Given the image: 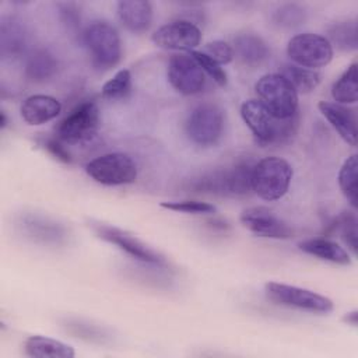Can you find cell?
Wrapping results in <instances>:
<instances>
[{
	"label": "cell",
	"instance_id": "obj_1",
	"mask_svg": "<svg viewBox=\"0 0 358 358\" xmlns=\"http://www.w3.org/2000/svg\"><path fill=\"white\" fill-rule=\"evenodd\" d=\"M241 116L257 143L263 145L284 143L294 134L298 115L291 119L274 116L259 99H249L241 106Z\"/></svg>",
	"mask_w": 358,
	"mask_h": 358
},
{
	"label": "cell",
	"instance_id": "obj_2",
	"mask_svg": "<svg viewBox=\"0 0 358 358\" xmlns=\"http://www.w3.org/2000/svg\"><path fill=\"white\" fill-rule=\"evenodd\" d=\"M252 169L249 162H239L194 178L187 189L220 196H246L252 190Z\"/></svg>",
	"mask_w": 358,
	"mask_h": 358
},
{
	"label": "cell",
	"instance_id": "obj_3",
	"mask_svg": "<svg viewBox=\"0 0 358 358\" xmlns=\"http://www.w3.org/2000/svg\"><path fill=\"white\" fill-rule=\"evenodd\" d=\"M291 179L292 168L288 161L266 157L253 165L252 190L263 200H278L287 193Z\"/></svg>",
	"mask_w": 358,
	"mask_h": 358
},
{
	"label": "cell",
	"instance_id": "obj_4",
	"mask_svg": "<svg viewBox=\"0 0 358 358\" xmlns=\"http://www.w3.org/2000/svg\"><path fill=\"white\" fill-rule=\"evenodd\" d=\"M259 101L277 117L291 119L298 115V92L280 73L266 74L255 85Z\"/></svg>",
	"mask_w": 358,
	"mask_h": 358
},
{
	"label": "cell",
	"instance_id": "obj_5",
	"mask_svg": "<svg viewBox=\"0 0 358 358\" xmlns=\"http://www.w3.org/2000/svg\"><path fill=\"white\" fill-rule=\"evenodd\" d=\"M83 41L91 55L92 63L98 69H110L120 62V36L109 22L94 21L90 24L83 34Z\"/></svg>",
	"mask_w": 358,
	"mask_h": 358
},
{
	"label": "cell",
	"instance_id": "obj_6",
	"mask_svg": "<svg viewBox=\"0 0 358 358\" xmlns=\"http://www.w3.org/2000/svg\"><path fill=\"white\" fill-rule=\"evenodd\" d=\"M99 126V110L95 102L84 101L77 105L56 127V138L66 144L90 141Z\"/></svg>",
	"mask_w": 358,
	"mask_h": 358
},
{
	"label": "cell",
	"instance_id": "obj_7",
	"mask_svg": "<svg viewBox=\"0 0 358 358\" xmlns=\"http://www.w3.org/2000/svg\"><path fill=\"white\" fill-rule=\"evenodd\" d=\"M85 172L95 182L106 186L129 185L137 178L134 161L123 152H109L94 158L85 165Z\"/></svg>",
	"mask_w": 358,
	"mask_h": 358
},
{
	"label": "cell",
	"instance_id": "obj_8",
	"mask_svg": "<svg viewBox=\"0 0 358 358\" xmlns=\"http://www.w3.org/2000/svg\"><path fill=\"white\" fill-rule=\"evenodd\" d=\"M287 55L294 64L315 70L331 62L333 46L326 36L305 32L289 39L287 45Z\"/></svg>",
	"mask_w": 358,
	"mask_h": 358
},
{
	"label": "cell",
	"instance_id": "obj_9",
	"mask_svg": "<svg viewBox=\"0 0 358 358\" xmlns=\"http://www.w3.org/2000/svg\"><path fill=\"white\" fill-rule=\"evenodd\" d=\"M224 127L222 110L214 103L197 105L186 120V134L190 141L197 145H214Z\"/></svg>",
	"mask_w": 358,
	"mask_h": 358
},
{
	"label": "cell",
	"instance_id": "obj_10",
	"mask_svg": "<svg viewBox=\"0 0 358 358\" xmlns=\"http://www.w3.org/2000/svg\"><path fill=\"white\" fill-rule=\"evenodd\" d=\"M264 291L271 301L284 306L317 313H327L333 309V302L327 296L295 285L271 281L264 285Z\"/></svg>",
	"mask_w": 358,
	"mask_h": 358
},
{
	"label": "cell",
	"instance_id": "obj_11",
	"mask_svg": "<svg viewBox=\"0 0 358 358\" xmlns=\"http://www.w3.org/2000/svg\"><path fill=\"white\" fill-rule=\"evenodd\" d=\"M166 76L171 85L183 95L199 94L206 87V74L189 53L172 55Z\"/></svg>",
	"mask_w": 358,
	"mask_h": 358
},
{
	"label": "cell",
	"instance_id": "obj_12",
	"mask_svg": "<svg viewBox=\"0 0 358 358\" xmlns=\"http://www.w3.org/2000/svg\"><path fill=\"white\" fill-rule=\"evenodd\" d=\"M92 229L95 231V234L102 238L103 241L116 245L119 249H122L123 252H126L127 255H130L131 257H134L136 260H140L143 263H148V264H154V266H166V260L165 257L155 252L154 249L148 248L144 242H141L140 239H137L136 236L130 235L126 231H122L119 228L106 225V224H99V222H94L92 224Z\"/></svg>",
	"mask_w": 358,
	"mask_h": 358
},
{
	"label": "cell",
	"instance_id": "obj_13",
	"mask_svg": "<svg viewBox=\"0 0 358 358\" xmlns=\"http://www.w3.org/2000/svg\"><path fill=\"white\" fill-rule=\"evenodd\" d=\"M151 39L162 49L192 52L201 41V31L190 20H178L159 27Z\"/></svg>",
	"mask_w": 358,
	"mask_h": 358
},
{
	"label": "cell",
	"instance_id": "obj_14",
	"mask_svg": "<svg viewBox=\"0 0 358 358\" xmlns=\"http://www.w3.org/2000/svg\"><path fill=\"white\" fill-rule=\"evenodd\" d=\"M242 225L252 234L263 238L288 239L294 235V229L266 207H250L241 214Z\"/></svg>",
	"mask_w": 358,
	"mask_h": 358
},
{
	"label": "cell",
	"instance_id": "obj_15",
	"mask_svg": "<svg viewBox=\"0 0 358 358\" xmlns=\"http://www.w3.org/2000/svg\"><path fill=\"white\" fill-rule=\"evenodd\" d=\"M317 108L345 143L350 145L357 144V117L352 109L327 101L319 102Z\"/></svg>",
	"mask_w": 358,
	"mask_h": 358
},
{
	"label": "cell",
	"instance_id": "obj_16",
	"mask_svg": "<svg viewBox=\"0 0 358 358\" xmlns=\"http://www.w3.org/2000/svg\"><path fill=\"white\" fill-rule=\"evenodd\" d=\"M117 17L122 25L130 32L140 34L150 28L152 21V7L145 0H120L116 4Z\"/></svg>",
	"mask_w": 358,
	"mask_h": 358
},
{
	"label": "cell",
	"instance_id": "obj_17",
	"mask_svg": "<svg viewBox=\"0 0 358 358\" xmlns=\"http://www.w3.org/2000/svg\"><path fill=\"white\" fill-rule=\"evenodd\" d=\"M20 112L28 124L39 126L55 119L62 112V105L53 96L38 94L25 98Z\"/></svg>",
	"mask_w": 358,
	"mask_h": 358
},
{
	"label": "cell",
	"instance_id": "obj_18",
	"mask_svg": "<svg viewBox=\"0 0 358 358\" xmlns=\"http://www.w3.org/2000/svg\"><path fill=\"white\" fill-rule=\"evenodd\" d=\"M232 50L234 56L246 66H259L270 56V49L264 39L250 32L235 36Z\"/></svg>",
	"mask_w": 358,
	"mask_h": 358
},
{
	"label": "cell",
	"instance_id": "obj_19",
	"mask_svg": "<svg viewBox=\"0 0 358 358\" xmlns=\"http://www.w3.org/2000/svg\"><path fill=\"white\" fill-rule=\"evenodd\" d=\"M27 46V31L14 17H3L0 22V53L4 59L20 56Z\"/></svg>",
	"mask_w": 358,
	"mask_h": 358
},
{
	"label": "cell",
	"instance_id": "obj_20",
	"mask_svg": "<svg viewBox=\"0 0 358 358\" xmlns=\"http://www.w3.org/2000/svg\"><path fill=\"white\" fill-rule=\"evenodd\" d=\"M298 248L302 252L322 260H327V262L343 264V266L351 264V257L348 252L343 246H340L337 242H333L326 238H313V239L302 241L298 243Z\"/></svg>",
	"mask_w": 358,
	"mask_h": 358
},
{
	"label": "cell",
	"instance_id": "obj_21",
	"mask_svg": "<svg viewBox=\"0 0 358 358\" xmlns=\"http://www.w3.org/2000/svg\"><path fill=\"white\" fill-rule=\"evenodd\" d=\"M21 225L31 238L45 243H59L66 236V231L60 224L43 217L27 215L22 218Z\"/></svg>",
	"mask_w": 358,
	"mask_h": 358
},
{
	"label": "cell",
	"instance_id": "obj_22",
	"mask_svg": "<svg viewBox=\"0 0 358 358\" xmlns=\"http://www.w3.org/2000/svg\"><path fill=\"white\" fill-rule=\"evenodd\" d=\"M25 352L35 358H73V347L43 336H31L25 340Z\"/></svg>",
	"mask_w": 358,
	"mask_h": 358
},
{
	"label": "cell",
	"instance_id": "obj_23",
	"mask_svg": "<svg viewBox=\"0 0 358 358\" xmlns=\"http://www.w3.org/2000/svg\"><path fill=\"white\" fill-rule=\"evenodd\" d=\"M57 70V60L46 49L35 50L27 60L25 74L29 80L42 83L55 76Z\"/></svg>",
	"mask_w": 358,
	"mask_h": 358
},
{
	"label": "cell",
	"instance_id": "obj_24",
	"mask_svg": "<svg viewBox=\"0 0 358 358\" xmlns=\"http://www.w3.org/2000/svg\"><path fill=\"white\" fill-rule=\"evenodd\" d=\"M280 74L294 87L296 92H310L320 83V74L312 69L301 67L294 63H285L281 66Z\"/></svg>",
	"mask_w": 358,
	"mask_h": 358
},
{
	"label": "cell",
	"instance_id": "obj_25",
	"mask_svg": "<svg viewBox=\"0 0 358 358\" xmlns=\"http://www.w3.org/2000/svg\"><path fill=\"white\" fill-rule=\"evenodd\" d=\"M331 96L337 103H355L358 101L357 63H351L331 87Z\"/></svg>",
	"mask_w": 358,
	"mask_h": 358
},
{
	"label": "cell",
	"instance_id": "obj_26",
	"mask_svg": "<svg viewBox=\"0 0 358 358\" xmlns=\"http://www.w3.org/2000/svg\"><path fill=\"white\" fill-rule=\"evenodd\" d=\"M327 41L337 49L348 52L358 48V27L354 20L334 22L327 29Z\"/></svg>",
	"mask_w": 358,
	"mask_h": 358
},
{
	"label": "cell",
	"instance_id": "obj_27",
	"mask_svg": "<svg viewBox=\"0 0 358 358\" xmlns=\"http://www.w3.org/2000/svg\"><path fill=\"white\" fill-rule=\"evenodd\" d=\"M357 155H350L338 172V186L352 207H357Z\"/></svg>",
	"mask_w": 358,
	"mask_h": 358
},
{
	"label": "cell",
	"instance_id": "obj_28",
	"mask_svg": "<svg viewBox=\"0 0 358 358\" xmlns=\"http://www.w3.org/2000/svg\"><path fill=\"white\" fill-rule=\"evenodd\" d=\"M131 90V74L129 70H119L110 80H108L102 87V96L105 99L117 101L129 95Z\"/></svg>",
	"mask_w": 358,
	"mask_h": 358
},
{
	"label": "cell",
	"instance_id": "obj_29",
	"mask_svg": "<svg viewBox=\"0 0 358 358\" xmlns=\"http://www.w3.org/2000/svg\"><path fill=\"white\" fill-rule=\"evenodd\" d=\"M334 228L340 231L341 239L350 248V250L357 255L358 246V231H357V217L352 211L341 213L334 224Z\"/></svg>",
	"mask_w": 358,
	"mask_h": 358
},
{
	"label": "cell",
	"instance_id": "obj_30",
	"mask_svg": "<svg viewBox=\"0 0 358 358\" xmlns=\"http://www.w3.org/2000/svg\"><path fill=\"white\" fill-rule=\"evenodd\" d=\"M306 13L298 4L280 6L273 13V22L280 28H295L303 24Z\"/></svg>",
	"mask_w": 358,
	"mask_h": 358
},
{
	"label": "cell",
	"instance_id": "obj_31",
	"mask_svg": "<svg viewBox=\"0 0 358 358\" xmlns=\"http://www.w3.org/2000/svg\"><path fill=\"white\" fill-rule=\"evenodd\" d=\"M189 55L199 63V66L201 67L204 74H208L213 78V81H215L221 87H224L227 84V74H225L224 69L220 64H217L213 59H210L206 53H203L200 50H192V52H189Z\"/></svg>",
	"mask_w": 358,
	"mask_h": 358
},
{
	"label": "cell",
	"instance_id": "obj_32",
	"mask_svg": "<svg viewBox=\"0 0 358 358\" xmlns=\"http://www.w3.org/2000/svg\"><path fill=\"white\" fill-rule=\"evenodd\" d=\"M161 207L186 213V214H211L215 213V206L206 203V201H196V200H180V201H162Z\"/></svg>",
	"mask_w": 358,
	"mask_h": 358
},
{
	"label": "cell",
	"instance_id": "obj_33",
	"mask_svg": "<svg viewBox=\"0 0 358 358\" xmlns=\"http://www.w3.org/2000/svg\"><path fill=\"white\" fill-rule=\"evenodd\" d=\"M203 53H206L210 59H213L217 64L222 66V64H228L232 62L234 59V50L232 46L224 41H213L208 42L204 46V50H201Z\"/></svg>",
	"mask_w": 358,
	"mask_h": 358
},
{
	"label": "cell",
	"instance_id": "obj_34",
	"mask_svg": "<svg viewBox=\"0 0 358 358\" xmlns=\"http://www.w3.org/2000/svg\"><path fill=\"white\" fill-rule=\"evenodd\" d=\"M57 13L69 29H77L80 27V10L74 3H59Z\"/></svg>",
	"mask_w": 358,
	"mask_h": 358
},
{
	"label": "cell",
	"instance_id": "obj_35",
	"mask_svg": "<svg viewBox=\"0 0 358 358\" xmlns=\"http://www.w3.org/2000/svg\"><path fill=\"white\" fill-rule=\"evenodd\" d=\"M69 327L74 334H78V337H83L87 340H102V337H103L102 330L92 324H84L80 322H74V323H70Z\"/></svg>",
	"mask_w": 358,
	"mask_h": 358
},
{
	"label": "cell",
	"instance_id": "obj_36",
	"mask_svg": "<svg viewBox=\"0 0 358 358\" xmlns=\"http://www.w3.org/2000/svg\"><path fill=\"white\" fill-rule=\"evenodd\" d=\"M45 148L57 159H60L62 162H71V155L70 152L64 148V145L62 144V141L56 140H46L45 141Z\"/></svg>",
	"mask_w": 358,
	"mask_h": 358
},
{
	"label": "cell",
	"instance_id": "obj_37",
	"mask_svg": "<svg viewBox=\"0 0 358 358\" xmlns=\"http://www.w3.org/2000/svg\"><path fill=\"white\" fill-rule=\"evenodd\" d=\"M344 320H345L347 323L352 324V326H357V322H358V313H357V310L347 313V315L344 316Z\"/></svg>",
	"mask_w": 358,
	"mask_h": 358
},
{
	"label": "cell",
	"instance_id": "obj_38",
	"mask_svg": "<svg viewBox=\"0 0 358 358\" xmlns=\"http://www.w3.org/2000/svg\"><path fill=\"white\" fill-rule=\"evenodd\" d=\"M0 116H1V129H3V127H6V124H7V119H6L4 112H1V113H0Z\"/></svg>",
	"mask_w": 358,
	"mask_h": 358
}]
</instances>
